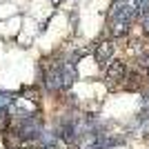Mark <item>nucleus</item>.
<instances>
[{"instance_id":"obj_3","label":"nucleus","mask_w":149,"mask_h":149,"mask_svg":"<svg viewBox=\"0 0 149 149\" xmlns=\"http://www.w3.org/2000/svg\"><path fill=\"white\" fill-rule=\"evenodd\" d=\"M127 134H136L140 138H149V107H140L138 113L129 120Z\"/></svg>"},{"instance_id":"obj_7","label":"nucleus","mask_w":149,"mask_h":149,"mask_svg":"<svg viewBox=\"0 0 149 149\" xmlns=\"http://www.w3.org/2000/svg\"><path fill=\"white\" fill-rule=\"evenodd\" d=\"M140 29H143L145 36H149V13L147 16H140Z\"/></svg>"},{"instance_id":"obj_5","label":"nucleus","mask_w":149,"mask_h":149,"mask_svg":"<svg viewBox=\"0 0 149 149\" xmlns=\"http://www.w3.org/2000/svg\"><path fill=\"white\" fill-rule=\"evenodd\" d=\"M129 29H131V25H127V22H116V20H111V25H109L111 38H125L129 33Z\"/></svg>"},{"instance_id":"obj_2","label":"nucleus","mask_w":149,"mask_h":149,"mask_svg":"<svg viewBox=\"0 0 149 149\" xmlns=\"http://www.w3.org/2000/svg\"><path fill=\"white\" fill-rule=\"evenodd\" d=\"M127 74H129V67L125 60H111L105 69V85L109 87V91H116L118 87H123L125 80H127Z\"/></svg>"},{"instance_id":"obj_4","label":"nucleus","mask_w":149,"mask_h":149,"mask_svg":"<svg viewBox=\"0 0 149 149\" xmlns=\"http://www.w3.org/2000/svg\"><path fill=\"white\" fill-rule=\"evenodd\" d=\"M113 54H116V45L113 40H102V42L96 45L93 49V60L100 69H107V65L113 60Z\"/></svg>"},{"instance_id":"obj_9","label":"nucleus","mask_w":149,"mask_h":149,"mask_svg":"<svg viewBox=\"0 0 149 149\" xmlns=\"http://www.w3.org/2000/svg\"><path fill=\"white\" fill-rule=\"evenodd\" d=\"M54 2H56V5H58V2H62V0H54Z\"/></svg>"},{"instance_id":"obj_8","label":"nucleus","mask_w":149,"mask_h":149,"mask_svg":"<svg viewBox=\"0 0 149 149\" xmlns=\"http://www.w3.org/2000/svg\"><path fill=\"white\" fill-rule=\"evenodd\" d=\"M145 74H147V82H149V69H147V71H145Z\"/></svg>"},{"instance_id":"obj_1","label":"nucleus","mask_w":149,"mask_h":149,"mask_svg":"<svg viewBox=\"0 0 149 149\" xmlns=\"http://www.w3.org/2000/svg\"><path fill=\"white\" fill-rule=\"evenodd\" d=\"M78 80V67L69 58L51 62L49 67L40 71V85L49 93H67Z\"/></svg>"},{"instance_id":"obj_6","label":"nucleus","mask_w":149,"mask_h":149,"mask_svg":"<svg viewBox=\"0 0 149 149\" xmlns=\"http://www.w3.org/2000/svg\"><path fill=\"white\" fill-rule=\"evenodd\" d=\"M136 67L143 69V71L149 69V51H140V54L136 56Z\"/></svg>"}]
</instances>
